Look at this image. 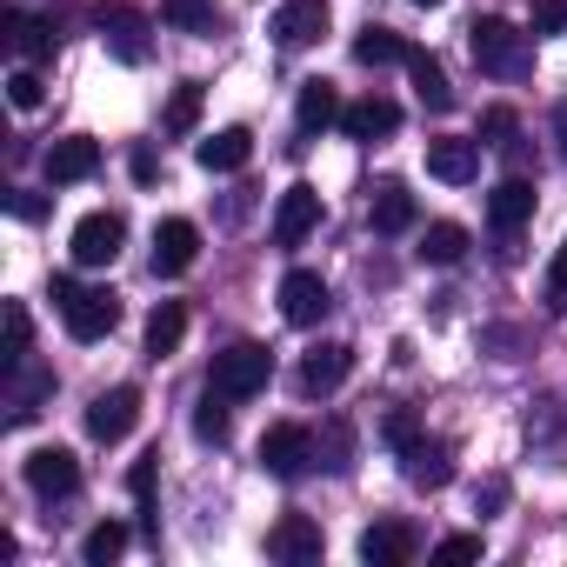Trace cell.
<instances>
[{
	"label": "cell",
	"mask_w": 567,
	"mask_h": 567,
	"mask_svg": "<svg viewBox=\"0 0 567 567\" xmlns=\"http://www.w3.org/2000/svg\"><path fill=\"white\" fill-rule=\"evenodd\" d=\"M388 441H394V454H401L408 487L441 494V487L454 481V447H447L441 434H421V421H414V414H388Z\"/></svg>",
	"instance_id": "6da1fadb"
},
{
	"label": "cell",
	"mask_w": 567,
	"mask_h": 567,
	"mask_svg": "<svg viewBox=\"0 0 567 567\" xmlns=\"http://www.w3.org/2000/svg\"><path fill=\"white\" fill-rule=\"evenodd\" d=\"M467 54H474V68L494 74V81H527V74H534V34H520V28L501 21V14H481V21L467 28Z\"/></svg>",
	"instance_id": "7a4b0ae2"
},
{
	"label": "cell",
	"mask_w": 567,
	"mask_h": 567,
	"mask_svg": "<svg viewBox=\"0 0 567 567\" xmlns=\"http://www.w3.org/2000/svg\"><path fill=\"white\" fill-rule=\"evenodd\" d=\"M54 308H61V321H68L74 341H107L114 321H121V301L107 288H81L74 274H54Z\"/></svg>",
	"instance_id": "3957f363"
},
{
	"label": "cell",
	"mask_w": 567,
	"mask_h": 567,
	"mask_svg": "<svg viewBox=\"0 0 567 567\" xmlns=\"http://www.w3.org/2000/svg\"><path fill=\"white\" fill-rule=\"evenodd\" d=\"M267 381H274V354H267L260 341H234V348L214 354V368H207V388L227 394V401H254Z\"/></svg>",
	"instance_id": "277c9868"
},
{
	"label": "cell",
	"mask_w": 567,
	"mask_h": 567,
	"mask_svg": "<svg viewBox=\"0 0 567 567\" xmlns=\"http://www.w3.org/2000/svg\"><path fill=\"white\" fill-rule=\"evenodd\" d=\"M94 28H101V48L121 61V68H141L154 54V21L141 8H127V0H101L94 8Z\"/></svg>",
	"instance_id": "5b68a950"
},
{
	"label": "cell",
	"mask_w": 567,
	"mask_h": 567,
	"mask_svg": "<svg viewBox=\"0 0 567 567\" xmlns=\"http://www.w3.org/2000/svg\"><path fill=\"white\" fill-rule=\"evenodd\" d=\"M260 467H267L274 481H301V474L315 467V427H301V421H274V427L260 434Z\"/></svg>",
	"instance_id": "8992f818"
},
{
	"label": "cell",
	"mask_w": 567,
	"mask_h": 567,
	"mask_svg": "<svg viewBox=\"0 0 567 567\" xmlns=\"http://www.w3.org/2000/svg\"><path fill=\"white\" fill-rule=\"evenodd\" d=\"M328 308H334V295H328V280L315 267H295L280 280V315H288V328H321Z\"/></svg>",
	"instance_id": "52a82bcc"
},
{
	"label": "cell",
	"mask_w": 567,
	"mask_h": 567,
	"mask_svg": "<svg viewBox=\"0 0 567 567\" xmlns=\"http://www.w3.org/2000/svg\"><path fill=\"white\" fill-rule=\"evenodd\" d=\"M121 240H127V220L121 214H87L81 227H74V267H114L121 260Z\"/></svg>",
	"instance_id": "ba28073f"
},
{
	"label": "cell",
	"mask_w": 567,
	"mask_h": 567,
	"mask_svg": "<svg viewBox=\"0 0 567 567\" xmlns=\"http://www.w3.org/2000/svg\"><path fill=\"white\" fill-rule=\"evenodd\" d=\"M134 421H141V388H107V394H94V408H87V434H94L101 447L127 441Z\"/></svg>",
	"instance_id": "9c48e42d"
},
{
	"label": "cell",
	"mask_w": 567,
	"mask_h": 567,
	"mask_svg": "<svg viewBox=\"0 0 567 567\" xmlns=\"http://www.w3.org/2000/svg\"><path fill=\"white\" fill-rule=\"evenodd\" d=\"M315 227H321V194L308 181H295L288 194H280V207H274V247H301Z\"/></svg>",
	"instance_id": "30bf717a"
},
{
	"label": "cell",
	"mask_w": 567,
	"mask_h": 567,
	"mask_svg": "<svg viewBox=\"0 0 567 567\" xmlns=\"http://www.w3.org/2000/svg\"><path fill=\"white\" fill-rule=\"evenodd\" d=\"M321 527L308 520V514H280L274 527H267V554L274 560H288V567H308V560H321Z\"/></svg>",
	"instance_id": "8fae6325"
},
{
	"label": "cell",
	"mask_w": 567,
	"mask_h": 567,
	"mask_svg": "<svg viewBox=\"0 0 567 567\" xmlns=\"http://www.w3.org/2000/svg\"><path fill=\"white\" fill-rule=\"evenodd\" d=\"M348 368H354V348H341V341H321L315 354H301V374H295V388H301L308 401H321V394H334V388L348 381Z\"/></svg>",
	"instance_id": "7c38bea8"
},
{
	"label": "cell",
	"mask_w": 567,
	"mask_h": 567,
	"mask_svg": "<svg viewBox=\"0 0 567 567\" xmlns=\"http://www.w3.org/2000/svg\"><path fill=\"white\" fill-rule=\"evenodd\" d=\"M21 474H28V487H34L41 501H61V494H74V487H81V461H74L68 447H34Z\"/></svg>",
	"instance_id": "4fadbf2b"
},
{
	"label": "cell",
	"mask_w": 567,
	"mask_h": 567,
	"mask_svg": "<svg viewBox=\"0 0 567 567\" xmlns=\"http://www.w3.org/2000/svg\"><path fill=\"white\" fill-rule=\"evenodd\" d=\"M328 28H334L328 0H288V8L274 14V41H280V48H315Z\"/></svg>",
	"instance_id": "5bb4252c"
},
{
	"label": "cell",
	"mask_w": 567,
	"mask_h": 567,
	"mask_svg": "<svg viewBox=\"0 0 567 567\" xmlns=\"http://www.w3.org/2000/svg\"><path fill=\"white\" fill-rule=\"evenodd\" d=\"M427 174L447 181V187H467V181L481 174V141H461V134L427 141Z\"/></svg>",
	"instance_id": "9a60e30c"
},
{
	"label": "cell",
	"mask_w": 567,
	"mask_h": 567,
	"mask_svg": "<svg viewBox=\"0 0 567 567\" xmlns=\"http://www.w3.org/2000/svg\"><path fill=\"white\" fill-rule=\"evenodd\" d=\"M194 254H200V227H194V220H181V214H174V220H161V227H154V274H167V280H174V274H187V267H194Z\"/></svg>",
	"instance_id": "2e32d148"
},
{
	"label": "cell",
	"mask_w": 567,
	"mask_h": 567,
	"mask_svg": "<svg viewBox=\"0 0 567 567\" xmlns=\"http://www.w3.org/2000/svg\"><path fill=\"white\" fill-rule=\"evenodd\" d=\"M414 547H421V534H414L408 520H374V527L361 534V560H368V567H408Z\"/></svg>",
	"instance_id": "e0dca14e"
},
{
	"label": "cell",
	"mask_w": 567,
	"mask_h": 567,
	"mask_svg": "<svg viewBox=\"0 0 567 567\" xmlns=\"http://www.w3.org/2000/svg\"><path fill=\"white\" fill-rule=\"evenodd\" d=\"M41 167H48V181H54V187H74V181H87V174L101 167V141L68 134V141H54V147H48V161H41Z\"/></svg>",
	"instance_id": "ac0fdd59"
},
{
	"label": "cell",
	"mask_w": 567,
	"mask_h": 567,
	"mask_svg": "<svg viewBox=\"0 0 567 567\" xmlns=\"http://www.w3.org/2000/svg\"><path fill=\"white\" fill-rule=\"evenodd\" d=\"M401 68H408V81H414V101H421L427 114H447V107H454L447 68H441V61H434L427 48H408V61H401Z\"/></svg>",
	"instance_id": "d6986e66"
},
{
	"label": "cell",
	"mask_w": 567,
	"mask_h": 567,
	"mask_svg": "<svg viewBox=\"0 0 567 567\" xmlns=\"http://www.w3.org/2000/svg\"><path fill=\"white\" fill-rule=\"evenodd\" d=\"M487 220H494V234H520V227L534 220V181L507 174V181L487 194Z\"/></svg>",
	"instance_id": "ffe728a7"
},
{
	"label": "cell",
	"mask_w": 567,
	"mask_h": 567,
	"mask_svg": "<svg viewBox=\"0 0 567 567\" xmlns=\"http://www.w3.org/2000/svg\"><path fill=\"white\" fill-rule=\"evenodd\" d=\"M194 161H200L207 174H240V167L254 161V134H247V127H220V134H207V141L194 147Z\"/></svg>",
	"instance_id": "44dd1931"
},
{
	"label": "cell",
	"mask_w": 567,
	"mask_h": 567,
	"mask_svg": "<svg viewBox=\"0 0 567 567\" xmlns=\"http://www.w3.org/2000/svg\"><path fill=\"white\" fill-rule=\"evenodd\" d=\"M48 394H54V374H48V368H28V361H21V368H8V421H14V427H21V421H34Z\"/></svg>",
	"instance_id": "7402d4cb"
},
{
	"label": "cell",
	"mask_w": 567,
	"mask_h": 567,
	"mask_svg": "<svg viewBox=\"0 0 567 567\" xmlns=\"http://www.w3.org/2000/svg\"><path fill=\"white\" fill-rule=\"evenodd\" d=\"M401 127V107L388 101V94H368V101H354L348 114H341V134L348 141H381V134H394Z\"/></svg>",
	"instance_id": "603a6c76"
},
{
	"label": "cell",
	"mask_w": 567,
	"mask_h": 567,
	"mask_svg": "<svg viewBox=\"0 0 567 567\" xmlns=\"http://www.w3.org/2000/svg\"><path fill=\"white\" fill-rule=\"evenodd\" d=\"M341 114H348V107H341L334 81H308V87H301V107H295V121H301V134H308V141H315V134H328Z\"/></svg>",
	"instance_id": "cb8c5ba5"
},
{
	"label": "cell",
	"mask_w": 567,
	"mask_h": 567,
	"mask_svg": "<svg viewBox=\"0 0 567 567\" xmlns=\"http://www.w3.org/2000/svg\"><path fill=\"white\" fill-rule=\"evenodd\" d=\"M8 41H14V54H21L28 68H48V61H54V28L34 21V14H21V8L8 14Z\"/></svg>",
	"instance_id": "d4e9b609"
},
{
	"label": "cell",
	"mask_w": 567,
	"mask_h": 567,
	"mask_svg": "<svg viewBox=\"0 0 567 567\" xmlns=\"http://www.w3.org/2000/svg\"><path fill=\"white\" fill-rule=\"evenodd\" d=\"M368 220H374V234H408V227H414V194H408L401 181H381Z\"/></svg>",
	"instance_id": "484cf974"
},
{
	"label": "cell",
	"mask_w": 567,
	"mask_h": 567,
	"mask_svg": "<svg viewBox=\"0 0 567 567\" xmlns=\"http://www.w3.org/2000/svg\"><path fill=\"white\" fill-rule=\"evenodd\" d=\"M181 341H187V308H181V301H161V308L147 315V354L167 361Z\"/></svg>",
	"instance_id": "4316f807"
},
{
	"label": "cell",
	"mask_w": 567,
	"mask_h": 567,
	"mask_svg": "<svg viewBox=\"0 0 567 567\" xmlns=\"http://www.w3.org/2000/svg\"><path fill=\"white\" fill-rule=\"evenodd\" d=\"M161 21L167 28H181V34H220V8L214 0H161Z\"/></svg>",
	"instance_id": "83f0119b"
},
{
	"label": "cell",
	"mask_w": 567,
	"mask_h": 567,
	"mask_svg": "<svg viewBox=\"0 0 567 567\" xmlns=\"http://www.w3.org/2000/svg\"><path fill=\"white\" fill-rule=\"evenodd\" d=\"M354 61H361V68H388V61H408V41H401L394 28H374V21H368V28H361V41H354Z\"/></svg>",
	"instance_id": "f1b7e54d"
},
{
	"label": "cell",
	"mask_w": 567,
	"mask_h": 567,
	"mask_svg": "<svg viewBox=\"0 0 567 567\" xmlns=\"http://www.w3.org/2000/svg\"><path fill=\"white\" fill-rule=\"evenodd\" d=\"M467 254V227L461 220H434L427 234H421V260H434V267H454Z\"/></svg>",
	"instance_id": "f546056e"
},
{
	"label": "cell",
	"mask_w": 567,
	"mask_h": 567,
	"mask_svg": "<svg viewBox=\"0 0 567 567\" xmlns=\"http://www.w3.org/2000/svg\"><path fill=\"white\" fill-rule=\"evenodd\" d=\"M315 461H321V467H334V474H348V467H354V434H348V421H328V427L315 434Z\"/></svg>",
	"instance_id": "4dcf8cb0"
},
{
	"label": "cell",
	"mask_w": 567,
	"mask_h": 567,
	"mask_svg": "<svg viewBox=\"0 0 567 567\" xmlns=\"http://www.w3.org/2000/svg\"><path fill=\"white\" fill-rule=\"evenodd\" d=\"M200 101H207L200 81H181L174 101H167V114H161V127H167V134H194V127H200Z\"/></svg>",
	"instance_id": "1f68e13d"
},
{
	"label": "cell",
	"mask_w": 567,
	"mask_h": 567,
	"mask_svg": "<svg viewBox=\"0 0 567 567\" xmlns=\"http://www.w3.org/2000/svg\"><path fill=\"white\" fill-rule=\"evenodd\" d=\"M121 554H127V527H121V520L87 527V540H81V560H87V567H107V560H121Z\"/></svg>",
	"instance_id": "d6a6232c"
},
{
	"label": "cell",
	"mask_w": 567,
	"mask_h": 567,
	"mask_svg": "<svg viewBox=\"0 0 567 567\" xmlns=\"http://www.w3.org/2000/svg\"><path fill=\"white\" fill-rule=\"evenodd\" d=\"M154 461H161V454L134 461V474H127V487H134V507H141V534H161V507H154Z\"/></svg>",
	"instance_id": "836d02e7"
},
{
	"label": "cell",
	"mask_w": 567,
	"mask_h": 567,
	"mask_svg": "<svg viewBox=\"0 0 567 567\" xmlns=\"http://www.w3.org/2000/svg\"><path fill=\"white\" fill-rule=\"evenodd\" d=\"M194 434H200L207 447H220V441H227V394H214V388H207V401H200V414H194Z\"/></svg>",
	"instance_id": "e575fe53"
},
{
	"label": "cell",
	"mask_w": 567,
	"mask_h": 567,
	"mask_svg": "<svg viewBox=\"0 0 567 567\" xmlns=\"http://www.w3.org/2000/svg\"><path fill=\"white\" fill-rule=\"evenodd\" d=\"M41 94H48V87H41V68H28V61H21V68L8 74V101H14L21 114H34V107H41Z\"/></svg>",
	"instance_id": "d590c367"
},
{
	"label": "cell",
	"mask_w": 567,
	"mask_h": 567,
	"mask_svg": "<svg viewBox=\"0 0 567 567\" xmlns=\"http://www.w3.org/2000/svg\"><path fill=\"white\" fill-rule=\"evenodd\" d=\"M28 341H34V321H28V308L14 301V308H8V368L28 361Z\"/></svg>",
	"instance_id": "8d00e7d4"
},
{
	"label": "cell",
	"mask_w": 567,
	"mask_h": 567,
	"mask_svg": "<svg viewBox=\"0 0 567 567\" xmlns=\"http://www.w3.org/2000/svg\"><path fill=\"white\" fill-rule=\"evenodd\" d=\"M527 14H534V34H560L567 28V0H527Z\"/></svg>",
	"instance_id": "74e56055"
},
{
	"label": "cell",
	"mask_w": 567,
	"mask_h": 567,
	"mask_svg": "<svg viewBox=\"0 0 567 567\" xmlns=\"http://www.w3.org/2000/svg\"><path fill=\"white\" fill-rule=\"evenodd\" d=\"M481 134H487V147H514V114L507 107H487L481 114Z\"/></svg>",
	"instance_id": "f35d334b"
},
{
	"label": "cell",
	"mask_w": 567,
	"mask_h": 567,
	"mask_svg": "<svg viewBox=\"0 0 567 567\" xmlns=\"http://www.w3.org/2000/svg\"><path fill=\"white\" fill-rule=\"evenodd\" d=\"M434 560H481V534H447L434 547Z\"/></svg>",
	"instance_id": "ab89813d"
},
{
	"label": "cell",
	"mask_w": 567,
	"mask_h": 567,
	"mask_svg": "<svg viewBox=\"0 0 567 567\" xmlns=\"http://www.w3.org/2000/svg\"><path fill=\"white\" fill-rule=\"evenodd\" d=\"M547 301H554V308L567 301V240H560V247H554V260H547Z\"/></svg>",
	"instance_id": "60d3db41"
},
{
	"label": "cell",
	"mask_w": 567,
	"mask_h": 567,
	"mask_svg": "<svg viewBox=\"0 0 567 567\" xmlns=\"http://www.w3.org/2000/svg\"><path fill=\"white\" fill-rule=\"evenodd\" d=\"M14 214H21V220H41V214H48V200H41V194H14Z\"/></svg>",
	"instance_id": "b9f144b4"
},
{
	"label": "cell",
	"mask_w": 567,
	"mask_h": 567,
	"mask_svg": "<svg viewBox=\"0 0 567 567\" xmlns=\"http://www.w3.org/2000/svg\"><path fill=\"white\" fill-rule=\"evenodd\" d=\"M554 147H560V161H567V101H554Z\"/></svg>",
	"instance_id": "7bdbcfd3"
},
{
	"label": "cell",
	"mask_w": 567,
	"mask_h": 567,
	"mask_svg": "<svg viewBox=\"0 0 567 567\" xmlns=\"http://www.w3.org/2000/svg\"><path fill=\"white\" fill-rule=\"evenodd\" d=\"M414 8H441V0H414Z\"/></svg>",
	"instance_id": "ee69618b"
}]
</instances>
